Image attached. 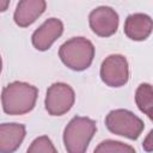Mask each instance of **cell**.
I'll return each instance as SVG.
<instances>
[{"instance_id":"cell-10","label":"cell","mask_w":153,"mask_h":153,"mask_svg":"<svg viewBox=\"0 0 153 153\" xmlns=\"http://www.w3.org/2000/svg\"><path fill=\"white\" fill-rule=\"evenodd\" d=\"M26 134V128L22 123L0 124V153H12L17 151Z\"/></svg>"},{"instance_id":"cell-1","label":"cell","mask_w":153,"mask_h":153,"mask_svg":"<svg viewBox=\"0 0 153 153\" xmlns=\"http://www.w3.org/2000/svg\"><path fill=\"white\" fill-rule=\"evenodd\" d=\"M37 97L38 90L36 86L24 81L10 82L1 92L2 110L11 116L27 114L35 108Z\"/></svg>"},{"instance_id":"cell-17","label":"cell","mask_w":153,"mask_h":153,"mask_svg":"<svg viewBox=\"0 0 153 153\" xmlns=\"http://www.w3.org/2000/svg\"><path fill=\"white\" fill-rule=\"evenodd\" d=\"M1 69H2V60H1V56H0V73H1Z\"/></svg>"},{"instance_id":"cell-14","label":"cell","mask_w":153,"mask_h":153,"mask_svg":"<svg viewBox=\"0 0 153 153\" xmlns=\"http://www.w3.org/2000/svg\"><path fill=\"white\" fill-rule=\"evenodd\" d=\"M57 149L55 148L54 143L47 135L36 137L27 147L29 153H55Z\"/></svg>"},{"instance_id":"cell-5","label":"cell","mask_w":153,"mask_h":153,"mask_svg":"<svg viewBox=\"0 0 153 153\" xmlns=\"http://www.w3.org/2000/svg\"><path fill=\"white\" fill-rule=\"evenodd\" d=\"M75 102L74 90L66 82L51 84L45 94V110L51 116H62L67 114Z\"/></svg>"},{"instance_id":"cell-7","label":"cell","mask_w":153,"mask_h":153,"mask_svg":"<svg viewBox=\"0 0 153 153\" xmlns=\"http://www.w3.org/2000/svg\"><path fill=\"white\" fill-rule=\"evenodd\" d=\"M91 30L99 37H110L116 33L120 24L117 12L109 6H99L88 14Z\"/></svg>"},{"instance_id":"cell-12","label":"cell","mask_w":153,"mask_h":153,"mask_svg":"<svg viewBox=\"0 0 153 153\" xmlns=\"http://www.w3.org/2000/svg\"><path fill=\"white\" fill-rule=\"evenodd\" d=\"M135 103L141 112L147 115L149 120L153 118V91L148 82L140 84L135 91Z\"/></svg>"},{"instance_id":"cell-9","label":"cell","mask_w":153,"mask_h":153,"mask_svg":"<svg viewBox=\"0 0 153 153\" xmlns=\"http://www.w3.org/2000/svg\"><path fill=\"white\" fill-rule=\"evenodd\" d=\"M45 0H19L13 19L19 27H27L33 24L45 11Z\"/></svg>"},{"instance_id":"cell-6","label":"cell","mask_w":153,"mask_h":153,"mask_svg":"<svg viewBox=\"0 0 153 153\" xmlns=\"http://www.w3.org/2000/svg\"><path fill=\"white\" fill-rule=\"evenodd\" d=\"M100 79L110 87L124 86L129 80V65L121 54H112L104 59L100 66Z\"/></svg>"},{"instance_id":"cell-4","label":"cell","mask_w":153,"mask_h":153,"mask_svg":"<svg viewBox=\"0 0 153 153\" xmlns=\"http://www.w3.org/2000/svg\"><path fill=\"white\" fill-rule=\"evenodd\" d=\"M105 126L112 134L129 140H136L145 128L143 121L126 109L111 110L105 117Z\"/></svg>"},{"instance_id":"cell-16","label":"cell","mask_w":153,"mask_h":153,"mask_svg":"<svg viewBox=\"0 0 153 153\" xmlns=\"http://www.w3.org/2000/svg\"><path fill=\"white\" fill-rule=\"evenodd\" d=\"M11 0H0V12H5L10 6Z\"/></svg>"},{"instance_id":"cell-3","label":"cell","mask_w":153,"mask_h":153,"mask_svg":"<svg viewBox=\"0 0 153 153\" xmlns=\"http://www.w3.org/2000/svg\"><path fill=\"white\" fill-rule=\"evenodd\" d=\"M97 131L96 122L88 117H73L63 130V143L68 153L86 152L90 141Z\"/></svg>"},{"instance_id":"cell-8","label":"cell","mask_w":153,"mask_h":153,"mask_svg":"<svg viewBox=\"0 0 153 153\" xmlns=\"http://www.w3.org/2000/svg\"><path fill=\"white\" fill-rule=\"evenodd\" d=\"M62 32L63 23L57 18H49L33 31L31 36L32 45L39 51H45L54 44Z\"/></svg>"},{"instance_id":"cell-11","label":"cell","mask_w":153,"mask_h":153,"mask_svg":"<svg viewBox=\"0 0 153 153\" xmlns=\"http://www.w3.org/2000/svg\"><path fill=\"white\" fill-rule=\"evenodd\" d=\"M152 18L145 13L129 14L124 22V33L133 41H145L152 32Z\"/></svg>"},{"instance_id":"cell-15","label":"cell","mask_w":153,"mask_h":153,"mask_svg":"<svg viewBox=\"0 0 153 153\" xmlns=\"http://www.w3.org/2000/svg\"><path fill=\"white\" fill-rule=\"evenodd\" d=\"M143 149L147 152H152L153 149V130H151L148 133V135L146 136V139L143 140Z\"/></svg>"},{"instance_id":"cell-2","label":"cell","mask_w":153,"mask_h":153,"mask_svg":"<svg viewBox=\"0 0 153 153\" xmlns=\"http://www.w3.org/2000/svg\"><path fill=\"white\" fill-rule=\"evenodd\" d=\"M59 57L69 69L81 72L91 66L94 57V45L85 37H73L60 47Z\"/></svg>"},{"instance_id":"cell-13","label":"cell","mask_w":153,"mask_h":153,"mask_svg":"<svg viewBox=\"0 0 153 153\" xmlns=\"http://www.w3.org/2000/svg\"><path fill=\"white\" fill-rule=\"evenodd\" d=\"M94 152L97 153H127V152H135V148L128 143H123L121 141H116V140H104L102 141L96 148Z\"/></svg>"}]
</instances>
